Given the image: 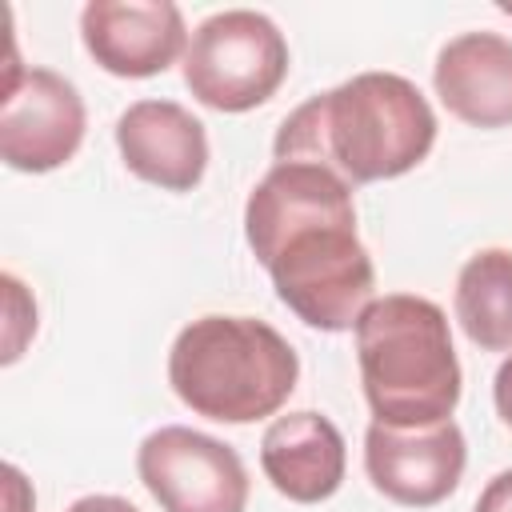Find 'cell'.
Wrapping results in <instances>:
<instances>
[{
    "instance_id": "1",
    "label": "cell",
    "mask_w": 512,
    "mask_h": 512,
    "mask_svg": "<svg viewBox=\"0 0 512 512\" xmlns=\"http://www.w3.org/2000/svg\"><path fill=\"white\" fill-rule=\"evenodd\" d=\"M244 236L268 268L276 296L308 328H356L372 304L376 272L356 236L352 184L308 160L272 164L248 192Z\"/></svg>"
},
{
    "instance_id": "2",
    "label": "cell",
    "mask_w": 512,
    "mask_h": 512,
    "mask_svg": "<svg viewBox=\"0 0 512 512\" xmlns=\"http://www.w3.org/2000/svg\"><path fill=\"white\" fill-rule=\"evenodd\" d=\"M436 144V112L396 72H360L304 100L276 132V164L308 160L344 184H376L412 172Z\"/></svg>"
},
{
    "instance_id": "3",
    "label": "cell",
    "mask_w": 512,
    "mask_h": 512,
    "mask_svg": "<svg viewBox=\"0 0 512 512\" xmlns=\"http://www.w3.org/2000/svg\"><path fill=\"white\" fill-rule=\"evenodd\" d=\"M356 360L380 424L424 428L452 420L460 404V360L440 304L408 292L376 296L356 320Z\"/></svg>"
},
{
    "instance_id": "4",
    "label": "cell",
    "mask_w": 512,
    "mask_h": 512,
    "mask_svg": "<svg viewBox=\"0 0 512 512\" xmlns=\"http://www.w3.org/2000/svg\"><path fill=\"white\" fill-rule=\"evenodd\" d=\"M296 376L292 344L256 316H200L180 328L168 352V384L180 404L220 424L276 416Z\"/></svg>"
},
{
    "instance_id": "5",
    "label": "cell",
    "mask_w": 512,
    "mask_h": 512,
    "mask_svg": "<svg viewBox=\"0 0 512 512\" xmlns=\"http://www.w3.org/2000/svg\"><path fill=\"white\" fill-rule=\"evenodd\" d=\"M288 76L284 32L252 8L208 16L184 52L188 92L216 112H248L264 104Z\"/></svg>"
},
{
    "instance_id": "6",
    "label": "cell",
    "mask_w": 512,
    "mask_h": 512,
    "mask_svg": "<svg viewBox=\"0 0 512 512\" xmlns=\"http://www.w3.org/2000/svg\"><path fill=\"white\" fill-rule=\"evenodd\" d=\"M136 472L164 512H244L248 468L232 444L184 424L156 428L136 452Z\"/></svg>"
},
{
    "instance_id": "7",
    "label": "cell",
    "mask_w": 512,
    "mask_h": 512,
    "mask_svg": "<svg viewBox=\"0 0 512 512\" xmlns=\"http://www.w3.org/2000/svg\"><path fill=\"white\" fill-rule=\"evenodd\" d=\"M84 140V100L52 68H8L0 96V156L16 172H52Z\"/></svg>"
},
{
    "instance_id": "8",
    "label": "cell",
    "mask_w": 512,
    "mask_h": 512,
    "mask_svg": "<svg viewBox=\"0 0 512 512\" xmlns=\"http://www.w3.org/2000/svg\"><path fill=\"white\" fill-rule=\"evenodd\" d=\"M468 448L456 420L396 428L372 420L364 432V472L376 492L404 508H432L448 500L464 476Z\"/></svg>"
},
{
    "instance_id": "9",
    "label": "cell",
    "mask_w": 512,
    "mask_h": 512,
    "mask_svg": "<svg viewBox=\"0 0 512 512\" xmlns=\"http://www.w3.org/2000/svg\"><path fill=\"white\" fill-rule=\"evenodd\" d=\"M80 40L88 56L128 80H144L188 52V28L168 0H92L80 12Z\"/></svg>"
},
{
    "instance_id": "10",
    "label": "cell",
    "mask_w": 512,
    "mask_h": 512,
    "mask_svg": "<svg viewBox=\"0 0 512 512\" xmlns=\"http://www.w3.org/2000/svg\"><path fill=\"white\" fill-rule=\"evenodd\" d=\"M116 148L140 180L192 192L208 168V132L176 100H136L116 120Z\"/></svg>"
},
{
    "instance_id": "11",
    "label": "cell",
    "mask_w": 512,
    "mask_h": 512,
    "mask_svg": "<svg viewBox=\"0 0 512 512\" xmlns=\"http://www.w3.org/2000/svg\"><path fill=\"white\" fill-rule=\"evenodd\" d=\"M444 108L472 128L512 124V40L500 32H464L448 40L432 68Z\"/></svg>"
},
{
    "instance_id": "12",
    "label": "cell",
    "mask_w": 512,
    "mask_h": 512,
    "mask_svg": "<svg viewBox=\"0 0 512 512\" xmlns=\"http://www.w3.org/2000/svg\"><path fill=\"white\" fill-rule=\"evenodd\" d=\"M260 468L280 496L296 504H320L344 484V436L320 412L276 416L260 440Z\"/></svg>"
},
{
    "instance_id": "13",
    "label": "cell",
    "mask_w": 512,
    "mask_h": 512,
    "mask_svg": "<svg viewBox=\"0 0 512 512\" xmlns=\"http://www.w3.org/2000/svg\"><path fill=\"white\" fill-rule=\"evenodd\" d=\"M456 320L484 352H512V252L484 248L456 276Z\"/></svg>"
},
{
    "instance_id": "14",
    "label": "cell",
    "mask_w": 512,
    "mask_h": 512,
    "mask_svg": "<svg viewBox=\"0 0 512 512\" xmlns=\"http://www.w3.org/2000/svg\"><path fill=\"white\" fill-rule=\"evenodd\" d=\"M472 512H512V468L496 472L484 484V492H480V500H476Z\"/></svg>"
},
{
    "instance_id": "15",
    "label": "cell",
    "mask_w": 512,
    "mask_h": 512,
    "mask_svg": "<svg viewBox=\"0 0 512 512\" xmlns=\"http://www.w3.org/2000/svg\"><path fill=\"white\" fill-rule=\"evenodd\" d=\"M492 400H496V412L500 420L512 428V356L496 368V380H492Z\"/></svg>"
},
{
    "instance_id": "16",
    "label": "cell",
    "mask_w": 512,
    "mask_h": 512,
    "mask_svg": "<svg viewBox=\"0 0 512 512\" xmlns=\"http://www.w3.org/2000/svg\"><path fill=\"white\" fill-rule=\"evenodd\" d=\"M64 512H140V508L128 504L124 496H80V500L68 504Z\"/></svg>"
},
{
    "instance_id": "17",
    "label": "cell",
    "mask_w": 512,
    "mask_h": 512,
    "mask_svg": "<svg viewBox=\"0 0 512 512\" xmlns=\"http://www.w3.org/2000/svg\"><path fill=\"white\" fill-rule=\"evenodd\" d=\"M500 12H508V16H512V4H500Z\"/></svg>"
}]
</instances>
